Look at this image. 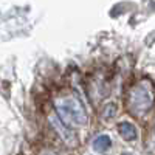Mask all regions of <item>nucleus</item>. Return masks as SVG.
Instances as JSON below:
<instances>
[{
	"label": "nucleus",
	"instance_id": "nucleus-1",
	"mask_svg": "<svg viewBox=\"0 0 155 155\" xmlns=\"http://www.w3.org/2000/svg\"><path fill=\"white\" fill-rule=\"evenodd\" d=\"M124 101L130 115L143 116L155 104V85L147 78H141L127 88Z\"/></svg>",
	"mask_w": 155,
	"mask_h": 155
},
{
	"label": "nucleus",
	"instance_id": "nucleus-2",
	"mask_svg": "<svg viewBox=\"0 0 155 155\" xmlns=\"http://www.w3.org/2000/svg\"><path fill=\"white\" fill-rule=\"evenodd\" d=\"M54 110L61 123L68 129H81L88 123V116L84 104L73 95L58 98L54 101Z\"/></svg>",
	"mask_w": 155,
	"mask_h": 155
},
{
	"label": "nucleus",
	"instance_id": "nucleus-3",
	"mask_svg": "<svg viewBox=\"0 0 155 155\" xmlns=\"http://www.w3.org/2000/svg\"><path fill=\"white\" fill-rule=\"evenodd\" d=\"M116 129H118V134H120V137L123 140H126V141L138 140V130H137V127L132 123L123 121V123H120L118 126H116Z\"/></svg>",
	"mask_w": 155,
	"mask_h": 155
},
{
	"label": "nucleus",
	"instance_id": "nucleus-4",
	"mask_svg": "<svg viewBox=\"0 0 155 155\" xmlns=\"http://www.w3.org/2000/svg\"><path fill=\"white\" fill-rule=\"evenodd\" d=\"M92 146L96 152H106L112 147V140L109 135L106 134H101L98 137H95V140L92 141Z\"/></svg>",
	"mask_w": 155,
	"mask_h": 155
},
{
	"label": "nucleus",
	"instance_id": "nucleus-5",
	"mask_svg": "<svg viewBox=\"0 0 155 155\" xmlns=\"http://www.w3.org/2000/svg\"><path fill=\"white\" fill-rule=\"evenodd\" d=\"M37 155H58V153H56L54 150H51V149H42Z\"/></svg>",
	"mask_w": 155,
	"mask_h": 155
},
{
	"label": "nucleus",
	"instance_id": "nucleus-6",
	"mask_svg": "<svg viewBox=\"0 0 155 155\" xmlns=\"http://www.w3.org/2000/svg\"><path fill=\"white\" fill-rule=\"evenodd\" d=\"M152 144H153V149H155V132H153V137H152Z\"/></svg>",
	"mask_w": 155,
	"mask_h": 155
},
{
	"label": "nucleus",
	"instance_id": "nucleus-7",
	"mask_svg": "<svg viewBox=\"0 0 155 155\" xmlns=\"http://www.w3.org/2000/svg\"><path fill=\"white\" fill-rule=\"evenodd\" d=\"M124 155H129V153H124Z\"/></svg>",
	"mask_w": 155,
	"mask_h": 155
}]
</instances>
